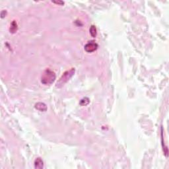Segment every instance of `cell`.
<instances>
[{"label": "cell", "instance_id": "ba28073f", "mask_svg": "<svg viewBox=\"0 0 169 169\" xmlns=\"http://www.w3.org/2000/svg\"><path fill=\"white\" fill-rule=\"evenodd\" d=\"M89 102H90V100H89V98H87V97H85V98H82V99L81 100V101H80V103H79V104L81 105V106H87V105H88V103H89Z\"/></svg>", "mask_w": 169, "mask_h": 169}, {"label": "cell", "instance_id": "7a4b0ae2", "mask_svg": "<svg viewBox=\"0 0 169 169\" xmlns=\"http://www.w3.org/2000/svg\"><path fill=\"white\" fill-rule=\"evenodd\" d=\"M75 68H71V70H67L62 75V76L60 77V80L57 82L56 83V87H58V88H61L62 86H63L67 82L71 77L72 76L74 75L75 73Z\"/></svg>", "mask_w": 169, "mask_h": 169}, {"label": "cell", "instance_id": "5b68a950", "mask_svg": "<svg viewBox=\"0 0 169 169\" xmlns=\"http://www.w3.org/2000/svg\"><path fill=\"white\" fill-rule=\"evenodd\" d=\"M44 166L43 161L40 158H37L35 161V168L36 169H42Z\"/></svg>", "mask_w": 169, "mask_h": 169}, {"label": "cell", "instance_id": "6da1fadb", "mask_svg": "<svg viewBox=\"0 0 169 169\" xmlns=\"http://www.w3.org/2000/svg\"><path fill=\"white\" fill-rule=\"evenodd\" d=\"M55 79V74L54 71L50 70H46L43 72L41 77V83L44 85H51L54 82Z\"/></svg>", "mask_w": 169, "mask_h": 169}, {"label": "cell", "instance_id": "9c48e42d", "mask_svg": "<svg viewBox=\"0 0 169 169\" xmlns=\"http://www.w3.org/2000/svg\"><path fill=\"white\" fill-rule=\"evenodd\" d=\"M163 128H161V137H162V144H163V150H164V153L166 155V156H168V148L166 146H164V141L163 140Z\"/></svg>", "mask_w": 169, "mask_h": 169}, {"label": "cell", "instance_id": "8992f818", "mask_svg": "<svg viewBox=\"0 0 169 169\" xmlns=\"http://www.w3.org/2000/svg\"><path fill=\"white\" fill-rule=\"evenodd\" d=\"M10 32L11 33H15L17 31V24L16 22L15 21H13L12 23L11 24V27H10Z\"/></svg>", "mask_w": 169, "mask_h": 169}, {"label": "cell", "instance_id": "30bf717a", "mask_svg": "<svg viewBox=\"0 0 169 169\" xmlns=\"http://www.w3.org/2000/svg\"><path fill=\"white\" fill-rule=\"evenodd\" d=\"M52 3H55V4H58L60 5H63L64 4V2L62 1H58V2H52Z\"/></svg>", "mask_w": 169, "mask_h": 169}, {"label": "cell", "instance_id": "3957f363", "mask_svg": "<svg viewBox=\"0 0 169 169\" xmlns=\"http://www.w3.org/2000/svg\"><path fill=\"white\" fill-rule=\"evenodd\" d=\"M98 47V45L95 42H89L85 44V46L84 47V49L88 53H91V52H95L97 50Z\"/></svg>", "mask_w": 169, "mask_h": 169}, {"label": "cell", "instance_id": "277c9868", "mask_svg": "<svg viewBox=\"0 0 169 169\" xmlns=\"http://www.w3.org/2000/svg\"><path fill=\"white\" fill-rule=\"evenodd\" d=\"M35 108L40 112H46L47 110V106L43 103H37L35 104Z\"/></svg>", "mask_w": 169, "mask_h": 169}, {"label": "cell", "instance_id": "52a82bcc", "mask_svg": "<svg viewBox=\"0 0 169 169\" xmlns=\"http://www.w3.org/2000/svg\"><path fill=\"white\" fill-rule=\"evenodd\" d=\"M89 32H90V34L92 37L95 38V37H96L97 32H96V28L95 25H92L90 29H89Z\"/></svg>", "mask_w": 169, "mask_h": 169}]
</instances>
